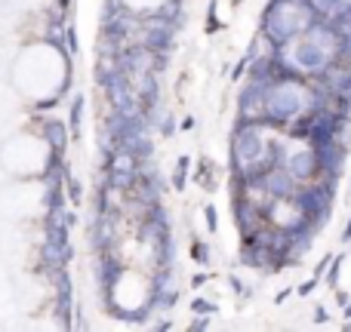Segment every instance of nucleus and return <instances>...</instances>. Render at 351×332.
Instances as JSON below:
<instances>
[{
    "label": "nucleus",
    "mask_w": 351,
    "mask_h": 332,
    "mask_svg": "<svg viewBox=\"0 0 351 332\" xmlns=\"http://www.w3.org/2000/svg\"><path fill=\"white\" fill-rule=\"evenodd\" d=\"M308 111H321L317 105V90L308 84V77L296 80H271L265 92V114L262 120L274 129H284L296 117L308 114Z\"/></svg>",
    "instance_id": "f257e3e1"
},
{
    "label": "nucleus",
    "mask_w": 351,
    "mask_h": 332,
    "mask_svg": "<svg viewBox=\"0 0 351 332\" xmlns=\"http://www.w3.org/2000/svg\"><path fill=\"white\" fill-rule=\"evenodd\" d=\"M315 18L317 12L308 0H268L259 31L268 37L274 49H284L290 40L302 37Z\"/></svg>",
    "instance_id": "f03ea898"
},
{
    "label": "nucleus",
    "mask_w": 351,
    "mask_h": 332,
    "mask_svg": "<svg viewBox=\"0 0 351 332\" xmlns=\"http://www.w3.org/2000/svg\"><path fill=\"white\" fill-rule=\"evenodd\" d=\"M336 188L339 181L333 179H321V181H302V185L293 191L290 203L293 209L302 218H308L317 231L327 228L330 218H333V200H336Z\"/></svg>",
    "instance_id": "7ed1b4c3"
},
{
    "label": "nucleus",
    "mask_w": 351,
    "mask_h": 332,
    "mask_svg": "<svg viewBox=\"0 0 351 332\" xmlns=\"http://www.w3.org/2000/svg\"><path fill=\"white\" fill-rule=\"evenodd\" d=\"M284 53H287V59H290L293 65H296L299 71H302L305 77H311V80H315L317 74H321L324 68H327L330 62H333V55H330L327 49L317 47V43L311 40V37H305V34L287 43Z\"/></svg>",
    "instance_id": "20e7f679"
},
{
    "label": "nucleus",
    "mask_w": 351,
    "mask_h": 332,
    "mask_svg": "<svg viewBox=\"0 0 351 332\" xmlns=\"http://www.w3.org/2000/svg\"><path fill=\"white\" fill-rule=\"evenodd\" d=\"M53 280V314L65 329H74V292H71V274L65 268H49Z\"/></svg>",
    "instance_id": "39448f33"
},
{
    "label": "nucleus",
    "mask_w": 351,
    "mask_h": 332,
    "mask_svg": "<svg viewBox=\"0 0 351 332\" xmlns=\"http://www.w3.org/2000/svg\"><path fill=\"white\" fill-rule=\"evenodd\" d=\"M265 92H268V84L247 77V84L237 90V117L262 120V114H265Z\"/></svg>",
    "instance_id": "423d86ee"
},
{
    "label": "nucleus",
    "mask_w": 351,
    "mask_h": 332,
    "mask_svg": "<svg viewBox=\"0 0 351 332\" xmlns=\"http://www.w3.org/2000/svg\"><path fill=\"white\" fill-rule=\"evenodd\" d=\"M139 169H142V166L136 164L130 154L117 151L114 160H111L108 169H105V181L111 185V191H117V194H123V197H127V191L133 188L136 175H139Z\"/></svg>",
    "instance_id": "0eeeda50"
},
{
    "label": "nucleus",
    "mask_w": 351,
    "mask_h": 332,
    "mask_svg": "<svg viewBox=\"0 0 351 332\" xmlns=\"http://www.w3.org/2000/svg\"><path fill=\"white\" fill-rule=\"evenodd\" d=\"M256 185H259V191L265 194L268 200H290L293 191L299 188V181L293 179V173L287 166H274V169H268Z\"/></svg>",
    "instance_id": "6e6552de"
},
{
    "label": "nucleus",
    "mask_w": 351,
    "mask_h": 332,
    "mask_svg": "<svg viewBox=\"0 0 351 332\" xmlns=\"http://www.w3.org/2000/svg\"><path fill=\"white\" fill-rule=\"evenodd\" d=\"M315 151H317V166H321V179L342 181V175H346V160H348L351 148L339 145V142H327V145H317Z\"/></svg>",
    "instance_id": "1a4fd4ad"
},
{
    "label": "nucleus",
    "mask_w": 351,
    "mask_h": 332,
    "mask_svg": "<svg viewBox=\"0 0 351 332\" xmlns=\"http://www.w3.org/2000/svg\"><path fill=\"white\" fill-rule=\"evenodd\" d=\"M287 169L293 173V179L302 185V181H315L321 179V166H317V151L315 145H302L296 151V148H290V157H287Z\"/></svg>",
    "instance_id": "9d476101"
},
{
    "label": "nucleus",
    "mask_w": 351,
    "mask_h": 332,
    "mask_svg": "<svg viewBox=\"0 0 351 332\" xmlns=\"http://www.w3.org/2000/svg\"><path fill=\"white\" fill-rule=\"evenodd\" d=\"M123 274H127V265H123L114 253H99L96 277H99V290H102V296H108V292L117 290V283L123 280Z\"/></svg>",
    "instance_id": "9b49d317"
},
{
    "label": "nucleus",
    "mask_w": 351,
    "mask_h": 332,
    "mask_svg": "<svg viewBox=\"0 0 351 332\" xmlns=\"http://www.w3.org/2000/svg\"><path fill=\"white\" fill-rule=\"evenodd\" d=\"M176 34L179 31L173 28V25H167V22H152L145 28V47L152 49V53H173V47H176Z\"/></svg>",
    "instance_id": "f8f14e48"
},
{
    "label": "nucleus",
    "mask_w": 351,
    "mask_h": 332,
    "mask_svg": "<svg viewBox=\"0 0 351 332\" xmlns=\"http://www.w3.org/2000/svg\"><path fill=\"white\" fill-rule=\"evenodd\" d=\"M121 151L130 154V157H133L139 166H145V164H152V157H154V142L148 139V133L130 136V139L121 142Z\"/></svg>",
    "instance_id": "ddd939ff"
},
{
    "label": "nucleus",
    "mask_w": 351,
    "mask_h": 332,
    "mask_svg": "<svg viewBox=\"0 0 351 332\" xmlns=\"http://www.w3.org/2000/svg\"><path fill=\"white\" fill-rule=\"evenodd\" d=\"M40 133H43V142H47L49 148H56V151H65L68 139H71L68 123H62L59 117H43V120H40Z\"/></svg>",
    "instance_id": "4468645a"
},
{
    "label": "nucleus",
    "mask_w": 351,
    "mask_h": 332,
    "mask_svg": "<svg viewBox=\"0 0 351 332\" xmlns=\"http://www.w3.org/2000/svg\"><path fill=\"white\" fill-rule=\"evenodd\" d=\"M152 246V259H154V268H167V265H176V255H179V249H176V240L173 234H164L158 237L154 243H148Z\"/></svg>",
    "instance_id": "2eb2a0df"
},
{
    "label": "nucleus",
    "mask_w": 351,
    "mask_h": 332,
    "mask_svg": "<svg viewBox=\"0 0 351 332\" xmlns=\"http://www.w3.org/2000/svg\"><path fill=\"white\" fill-rule=\"evenodd\" d=\"M84 108H86V96L77 90V96L71 99V105H68V133H71V139L80 142V136H84Z\"/></svg>",
    "instance_id": "dca6fc26"
},
{
    "label": "nucleus",
    "mask_w": 351,
    "mask_h": 332,
    "mask_svg": "<svg viewBox=\"0 0 351 332\" xmlns=\"http://www.w3.org/2000/svg\"><path fill=\"white\" fill-rule=\"evenodd\" d=\"M194 181H197L204 191H216V188H219V166L213 164L210 157H197V166H194Z\"/></svg>",
    "instance_id": "f3484780"
},
{
    "label": "nucleus",
    "mask_w": 351,
    "mask_h": 332,
    "mask_svg": "<svg viewBox=\"0 0 351 332\" xmlns=\"http://www.w3.org/2000/svg\"><path fill=\"white\" fill-rule=\"evenodd\" d=\"M191 164L194 160L188 157V154H179L176 157V166H173V179H170V188L176 194H185L188 188V179H191Z\"/></svg>",
    "instance_id": "a211bd4d"
},
{
    "label": "nucleus",
    "mask_w": 351,
    "mask_h": 332,
    "mask_svg": "<svg viewBox=\"0 0 351 332\" xmlns=\"http://www.w3.org/2000/svg\"><path fill=\"white\" fill-rule=\"evenodd\" d=\"M191 261L200 268H210L213 265V246L210 240H200V237H194L191 240Z\"/></svg>",
    "instance_id": "6ab92c4d"
},
{
    "label": "nucleus",
    "mask_w": 351,
    "mask_h": 332,
    "mask_svg": "<svg viewBox=\"0 0 351 332\" xmlns=\"http://www.w3.org/2000/svg\"><path fill=\"white\" fill-rule=\"evenodd\" d=\"M65 197L71 200L74 206H80V203H84V181H80V179H74L71 166H65Z\"/></svg>",
    "instance_id": "aec40b11"
},
{
    "label": "nucleus",
    "mask_w": 351,
    "mask_h": 332,
    "mask_svg": "<svg viewBox=\"0 0 351 332\" xmlns=\"http://www.w3.org/2000/svg\"><path fill=\"white\" fill-rule=\"evenodd\" d=\"M342 265H346V255H333V261H330V268L324 271V283L330 286V290H336L339 286V277H342Z\"/></svg>",
    "instance_id": "412c9836"
},
{
    "label": "nucleus",
    "mask_w": 351,
    "mask_h": 332,
    "mask_svg": "<svg viewBox=\"0 0 351 332\" xmlns=\"http://www.w3.org/2000/svg\"><path fill=\"white\" fill-rule=\"evenodd\" d=\"M216 10H219V0H210V6H206V34H216V31L225 28V22H219Z\"/></svg>",
    "instance_id": "4be33fe9"
},
{
    "label": "nucleus",
    "mask_w": 351,
    "mask_h": 332,
    "mask_svg": "<svg viewBox=\"0 0 351 332\" xmlns=\"http://www.w3.org/2000/svg\"><path fill=\"white\" fill-rule=\"evenodd\" d=\"M191 314H219V305L210 302L204 296H194L191 298Z\"/></svg>",
    "instance_id": "5701e85b"
},
{
    "label": "nucleus",
    "mask_w": 351,
    "mask_h": 332,
    "mask_svg": "<svg viewBox=\"0 0 351 332\" xmlns=\"http://www.w3.org/2000/svg\"><path fill=\"white\" fill-rule=\"evenodd\" d=\"M336 59L351 62V28L339 31V47H336Z\"/></svg>",
    "instance_id": "b1692460"
},
{
    "label": "nucleus",
    "mask_w": 351,
    "mask_h": 332,
    "mask_svg": "<svg viewBox=\"0 0 351 332\" xmlns=\"http://www.w3.org/2000/svg\"><path fill=\"white\" fill-rule=\"evenodd\" d=\"M176 129H179V120H176V114H164V117H160V123H158V133L164 136V139H173V136H176Z\"/></svg>",
    "instance_id": "393cba45"
},
{
    "label": "nucleus",
    "mask_w": 351,
    "mask_h": 332,
    "mask_svg": "<svg viewBox=\"0 0 351 332\" xmlns=\"http://www.w3.org/2000/svg\"><path fill=\"white\" fill-rule=\"evenodd\" d=\"M204 222H206V231H210V234H219V209L213 203L204 206Z\"/></svg>",
    "instance_id": "a878e982"
},
{
    "label": "nucleus",
    "mask_w": 351,
    "mask_h": 332,
    "mask_svg": "<svg viewBox=\"0 0 351 332\" xmlns=\"http://www.w3.org/2000/svg\"><path fill=\"white\" fill-rule=\"evenodd\" d=\"M65 43H68V55H80V40H77V28L74 25L65 28Z\"/></svg>",
    "instance_id": "bb28decb"
},
{
    "label": "nucleus",
    "mask_w": 351,
    "mask_h": 332,
    "mask_svg": "<svg viewBox=\"0 0 351 332\" xmlns=\"http://www.w3.org/2000/svg\"><path fill=\"white\" fill-rule=\"evenodd\" d=\"M170 55L173 53H152V71L154 74H164L170 68Z\"/></svg>",
    "instance_id": "cd10ccee"
},
{
    "label": "nucleus",
    "mask_w": 351,
    "mask_h": 332,
    "mask_svg": "<svg viewBox=\"0 0 351 332\" xmlns=\"http://www.w3.org/2000/svg\"><path fill=\"white\" fill-rule=\"evenodd\" d=\"M317 283H321V277H315V274H311V277L305 280V283H299V286H296V296H299V298H308L311 292L317 290Z\"/></svg>",
    "instance_id": "c85d7f7f"
},
{
    "label": "nucleus",
    "mask_w": 351,
    "mask_h": 332,
    "mask_svg": "<svg viewBox=\"0 0 351 332\" xmlns=\"http://www.w3.org/2000/svg\"><path fill=\"white\" fill-rule=\"evenodd\" d=\"M210 327H213V314H194V320L188 323V329H191V332H204Z\"/></svg>",
    "instance_id": "c756f323"
},
{
    "label": "nucleus",
    "mask_w": 351,
    "mask_h": 332,
    "mask_svg": "<svg viewBox=\"0 0 351 332\" xmlns=\"http://www.w3.org/2000/svg\"><path fill=\"white\" fill-rule=\"evenodd\" d=\"M311 323H315V327H327L330 323V308L327 305H317L315 314H311Z\"/></svg>",
    "instance_id": "7c9ffc66"
},
{
    "label": "nucleus",
    "mask_w": 351,
    "mask_h": 332,
    "mask_svg": "<svg viewBox=\"0 0 351 332\" xmlns=\"http://www.w3.org/2000/svg\"><path fill=\"white\" fill-rule=\"evenodd\" d=\"M247 68H250V55L243 53L241 59H237V65H234V68H231V71H228V74H231V80H241L243 74H247Z\"/></svg>",
    "instance_id": "2f4dec72"
},
{
    "label": "nucleus",
    "mask_w": 351,
    "mask_h": 332,
    "mask_svg": "<svg viewBox=\"0 0 351 332\" xmlns=\"http://www.w3.org/2000/svg\"><path fill=\"white\" fill-rule=\"evenodd\" d=\"M330 261H333V253H324V259L315 265V277H324V271L330 268Z\"/></svg>",
    "instance_id": "473e14b6"
},
{
    "label": "nucleus",
    "mask_w": 351,
    "mask_h": 332,
    "mask_svg": "<svg viewBox=\"0 0 351 332\" xmlns=\"http://www.w3.org/2000/svg\"><path fill=\"white\" fill-rule=\"evenodd\" d=\"M206 283H210V274H206V271H197L191 277V290H200V286H206Z\"/></svg>",
    "instance_id": "72a5a7b5"
},
{
    "label": "nucleus",
    "mask_w": 351,
    "mask_h": 332,
    "mask_svg": "<svg viewBox=\"0 0 351 332\" xmlns=\"http://www.w3.org/2000/svg\"><path fill=\"white\" fill-rule=\"evenodd\" d=\"M62 222L68 225V228H77V212H71V209H62Z\"/></svg>",
    "instance_id": "f704fd0d"
},
{
    "label": "nucleus",
    "mask_w": 351,
    "mask_h": 332,
    "mask_svg": "<svg viewBox=\"0 0 351 332\" xmlns=\"http://www.w3.org/2000/svg\"><path fill=\"white\" fill-rule=\"evenodd\" d=\"M290 296H296V286H287V290H280L278 296H274V305H284Z\"/></svg>",
    "instance_id": "c9c22d12"
},
{
    "label": "nucleus",
    "mask_w": 351,
    "mask_h": 332,
    "mask_svg": "<svg viewBox=\"0 0 351 332\" xmlns=\"http://www.w3.org/2000/svg\"><path fill=\"white\" fill-rule=\"evenodd\" d=\"M339 243H342V246H348V243H351V216H348L346 228H342V234H339Z\"/></svg>",
    "instance_id": "e433bc0d"
},
{
    "label": "nucleus",
    "mask_w": 351,
    "mask_h": 332,
    "mask_svg": "<svg viewBox=\"0 0 351 332\" xmlns=\"http://www.w3.org/2000/svg\"><path fill=\"white\" fill-rule=\"evenodd\" d=\"M348 298H351V292H346V290H339V286H336V305H348Z\"/></svg>",
    "instance_id": "4c0bfd02"
},
{
    "label": "nucleus",
    "mask_w": 351,
    "mask_h": 332,
    "mask_svg": "<svg viewBox=\"0 0 351 332\" xmlns=\"http://www.w3.org/2000/svg\"><path fill=\"white\" fill-rule=\"evenodd\" d=\"M154 329H160V332L173 329V320H170V317H167V320H158V323H154Z\"/></svg>",
    "instance_id": "58836bf2"
},
{
    "label": "nucleus",
    "mask_w": 351,
    "mask_h": 332,
    "mask_svg": "<svg viewBox=\"0 0 351 332\" xmlns=\"http://www.w3.org/2000/svg\"><path fill=\"white\" fill-rule=\"evenodd\" d=\"M194 127H197V120H194V117H185V120L179 123V129H194Z\"/></svg>",
    "instance_id": "ea45409f"
},
{
    "label": "nucleus",
    "mask_w": 351,
    "mask_h": 332,
    "mask_svg": "<svg viewBox=\"0 0 351 332\" xmlns=\"http://www.w3.org/2000/svg\"><path fill=\"white\" fill-rule=\"evenodd\" d=\"M342 317H351V298H348V305H342Z\"/></svg>",
    "instance_id": "a19ab883"
},
{
    "label": "nucleus",
    "mask_w": 351,
    "mask_h": 332,
    "mask_svg": "<svg viewBox=\"0 0 351 332\" xmlns=\"http://www.w3.org/2000/svg\"><path fill=\"white\" fill-rule=\"evenodd\" d=\"M56 3H59L62 10H68V6H71V0H56Z\"/></svg>",
    "instance_id": "79ce46f5"
},
{
    "label": "nucleus",
    "mask_w": 351,
    "mask_h": 332,
    "mask_svg": "<svg viewBox=\"0 0 351 332\" xmlns=\"http://www.w3.org/2000/svg\"><path fill=\"white\" fill-rule=\"evenodd\" d=\"M348 194H351V173H348Z\"/></svg>",
    "instance_id": "37998d69"
}]
</instances>
